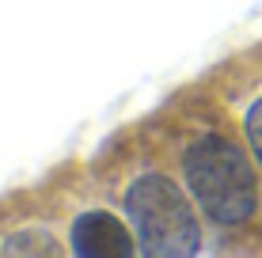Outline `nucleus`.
I'll list each match as a JSON object with an SVG mask.
<instances>
[{"mask_svg": "<svg viewBox=\"0 0 262 258\" xmlns=\"http://www.w3.org/2000/svg\"><path fill=\"white\" fill-rule=\"evenodd\" d=\"M183 182L209 220L232 228L255 217L258 209V179L251 171L243 148H236L221 133H205L190 140L183 152Z\"/></svg>", "mask_w": 262, "mask_h": 258, "instance_id": "1", "label": "nucleus"}, {"mask_svg": "<svg viewBox=\"0 0 262 258\" xmlns=\"http://www.w3.org/2000/svg\"><path fill=\"white\" fill-rule=\"evenodd\" d=\"M125 217L133 224L141 254L148 258H190L202 251V228L190 201L164 175H141L129 182Z\"/></svg>", "mask_w": 262, "mask_h": 258, "instance_id": "2", "label": "nucleus"}, {"mask_svg": "<svg viewBox=\"0 0 262 258\" xmlns=\"http://www.w3.org/2000/svg\"><path fill=\"white\" fill-rule=\"evenodd\" d=\"M69 247L80 258H129L137 251V239L129 236V228L118 217H111L103 209H88L72 220Z\"/></svg>", "mask_w": 262, "mask_h": 258, "instance_id": "3", "label": "nucleus"}, {"mask_svg": "<svg viewBox=\"0 0 262 258\" xmlns=\"http://www.w3.org/2000/svg\"><path fill=\"white\" fill-rule=\"evenodd\" d=\"M243 133H247L251 156H255V159H258V167H262V95L247 106V118H243Z\"/></svg>", "mask_w": 262, "mask_h": 258, "instance_id": "4", "label": "nucleus"}, {"mask_svg": "<svg viewBox=\"0 0 262 258\" xmlns=\"http://www.w3.org/2000/svg\"><path fill=\"white\" fill-rule=\"evenodd\" d=\"M42 236H46V232H23V239H42ZM38 247H42V254H57V247H53L50 239L38 243ZM27 251H31V247L19 243V236H12V243H4V254H27Z\"/></svg>", "mask_w": 262, "mask_h": 258, "instance_id": "5", "label": "nucleus"}]
</instances>
